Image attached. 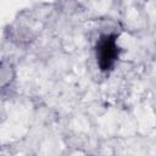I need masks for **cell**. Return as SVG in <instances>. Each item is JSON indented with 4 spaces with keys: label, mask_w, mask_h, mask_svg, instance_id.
<instances>
[{
    "label": "cell",
    "mask_w": 156,
    "mask_h": 156,
    "mask_svg": "<svg viewBox=\"0 0 156 156\" xmlns=\"http://www.w3.org/2000/svg\"><path fill=\"white\" fill-rule=\"evenodd\" d=\"M119 55V48L117 44L116 34L102 35L96 44V61L98 66L102 72L110 71Z\"/></svg>",
    "instance_id": "6da1fadb"
}]
</instances>
